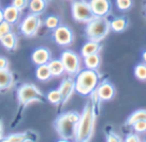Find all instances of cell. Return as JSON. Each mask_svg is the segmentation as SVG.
<instances>
[{
	"label": "cell",
	"instance_id": "6da1fadb",
	"mask_svg": "<svg viewBox=\"0 0 146 142\" xmlns=\"http://www.w3.org/2000/svg\"><path fill=\"white\" fill-rule=\"evenodd\" d=\"M94 124H96L94 104L92 102H88L80 116L75 140L79 142L90 141L94 134Z\"/></svg>",
	"mask_w": 146,
	"mask_h": 142
},
{
	"label": "cell",
	"instance_id": "7a4b0ae2",
	"mask_svg": "<svg viewBox=\"0 0 146 142\" xmlns=\"http://www.w3.org/2000/svg\"><path fill=\"white\" fill-rule=\"evenodd\" d=\"M80 116L81 114L78 112L69 111L57 117L54 125L57 133L63 140H72L76 138Z\"/></svg>",
	"mask_w": 146,
	"mask_h": 142
},
{
	"label": "cell",
	"instance_id": "3957f363",
	"mask_svg": "<svg viewBox=\"0 0 146 142\" xmlns=\"http://www.w3.org/2000/svg\"><path fill=\"white\" fill-rule=\"evenodd\" d=\"M100 79L96 70H82L76 76V92L84 96H90L100 85Z\"/></svg>",
	"mask_w": 146,
	"mask_h": 142
},
{
	"label": "cell",
	"instance_id": "277c9868",
	"mask_svg": "<svg viewBox=\"0 0 146 142\" xmlns=\"http://www.w3.org/2000/svg\"><path fill=\"white\" fill-rule=\"evenodd\" d=\"M110 30H111L110 22L108 21L106 16H104V17H96L90 22H88L85 29V33L88 40L100 42L106 38Z\"/></svg>",
	"mask_w": 146,
	"mask_h": 142
},
{
	"label": "cell",
	"instance_id": "5b68a950",
	"mask_svg": "<svg viewBox=\"0 0 146 142\" xmlns=\"http://www.w3.org/2000/svg\"><path fill=\"white\" fill-rule=\"evenodd\" d=\"M17 98L20 106H26L33 102H42L44 96L36 86L32 84H24L18 88Z\"/></svg>",
	"mask_w": 146,
	"mask_h": 142
},
{
	"label": "cell",
	"instance_id": "8992f818",
	"mask_svg": "<svg viewBox=\"0 0 146 142\" xmlns=\"http://www.w3.org/2000/svg\"><path fill=\"white\" fill-rule=\"evenodd\" d=\"M72 15L78 22L88 23L96 18L90 3L85 0H75L72 2Z\"/></svg>",
	"mask_w": 146,
	"mask_h": 142
},
{
	"label": "cell",
	"instance_id": "52a82bcc",
	"mask_svg": "<svg viewBox=\"0 0 146 142\" xmlns=\"http://www.w3.org/2000/svg\"><path fill=\"white\" fill-rule=\"evenodd\" d=\"M61 60L65 66L66 73L70 76H77L82 71L81 59L78 54L73 51H64L61 55Z\"/></svg>",
	"mask_w": 146,
	"mask_h": 142
},
{
	"label": "cell",
	"instance_id": "ba28073f",
	"mask_svg": "<svg viewBox=\"0 0 146 142\" xmlns=\"http://www.w3.org/2000/svg\"><path fill=\"white\" fill-rule=\"evenodd\" d=\"M41 19L37 14L31 13L27 15L20 25V31L26 37H33L38 33L41 27Z\"/></svg>",
	"mask_w": 146,
	"mask_h": 142
},
{
	"label": "cell",
	"instance_id": "9c48e42d",
	"mask_svg": "<svg viewBox=\"0 0 146 142\" xmlns=\"http://www.w3.org/2000/svg\"><path fill=\"white\" fill-rule=\"evenodd\" d=\"M54 40L59 46L67 47L73 43L74 41V33L68 26L60 25L53 32Z\"/></svg>",
	"mask_w": 146,
	"mask_h": 142
},
{
	"label": "cell",
	"instance_id": "30bf717a",
	"mask_svg": "<svg viewBox=\"0 0 146 142\" xmlns=\"http://www.w3.org/2000/svg\"><path fill=\"white\" fill-rule=\"evenodd\" d=\"M88 3L96 17L106 16L111 9L110 0H90Z\"/></svg>",
	"mask_w": 146,
	"mask_h": 142
},
{
	"label": "cell",
	"instance_id": "8fae6325",
	"mask_svg": "<svg viewBox=\"0 0 146 142\" xmlns=\"http://www.w3.org/2000/svg\"><path fill=\"white\" fill-rule=\"evenodd\" d=\"M96 92L98 94L100 100L102 102H108L111 98H113L114 94H115V88L114 86L108 81H104L100 83L96 90Z\"/></svg>",
	"mask_w": 146,
	"mask_h": 142
},
{
	"label": "cell",
	"instance_id": "7c38bea8",
	"mask_svg": "<svg viewBox=\"0 0 146 142\" xmlns=\"http://www.w3.org/2000/svg\"><path fill=\"white\" fill-rule=\"evenodd\" d=\"M32 61L36 66H41L48 64L52 60V55L51 52L47 48H38L32 53Z\"/></svg>",
	"mask_w": 146,
	"mask_h": 142
},
{
	"label": "cell",
	"instance_id": "4fadbf2b",
	"mask_svg": "<svg viewBox=\"0 0 146 142\" xmlns=\"http://www.w3.org/2000/svg\"><path fill=\"white\" fill-rule=\"evenodd\" d=\"M59 90L63 96V102L66 104L73 96L74 92H76V83L72 79H65L59 86Z\"/></svg>",
	"mask_w": 146,
	"mask_h": 142
},
{
	"label": "cell",
	"instance_id": "5bb4252c",
	"mask_svg": "<svg viewBox=\"0 0 146 142\" xmlns=\"http://www.w3.org/2000/svg\"><path fill=\"white\" fill-rule=\"evenodd\" d=\"M3 15H4V20L9 23H11L12 25L18 23V21L20 20L21 17V10H19L18 8H16L15 6L10 5L7 6L5 9H3Z\"/></svg>",
	"mask_w": 146,
	"mask_h": 142
},
{
	"label": "cell",
	"instance_id": "9a60e30c",
	"mask_svg": "<svg viewBox=\"0 0 146 142\" xmlns=\"http://www.w3.org/2000/svg\"><path fill=\"white\" fill-rule=\"evenodd\" d=\"M102 50V45L98 41H92L88 40L87 43L84 44L81 50V55L83 58L90 56V55L98 54L100 51Z\"/></svg>",
	"mask_w": 146,
	"mask_h": 142
},
{
	"label": "cell",
	"instance_id": "2e32d148",
	"mask_svg": "<svg viewBox=\"0 0 146 142\" xmlns=\"http://www.w3.org/2000/svg\"><path fill=\"white\" fill-rule=\"evenodd\" d=\"M14 84V77L8 69L0 70V90L10 88Z\"/></svg>",
	"mask_w": 146,
	"mask_h": 142
},
{
	"label": "cell",
	"instance_id": "e0dca14e",
	"mask_svg": "<svg viewBox=\"0 0 146 142\" xmlns=\"http://www.w3.org/2000/svg\"><path fill=\"white\" fill-rule=\"evenodd\" d=\"M0 44L8 51H13L17 47V37L14 33L10 32L0 39Z\"/></svg>",
	"mask_w": 146,
	"mask_h": 142
},
{
	"label": "cell",
	"instance_id": "ac0fdd59",
	"mask_svg": "<svg viewBox=\"0 0 146 142\" xmlns=\"http://www.w3.org/2000/svg\"><path fill=\"white\" fill-rule=\"evenodd\" d=\"M48 65L53 77H61L62 75H64V73H66L65 66H64L61 59L51 60L48 63Z\"/></svg>",
	"mask_w": 146,
	"mask_h": 142
},
{
	"label": "cell",
	"instance_id": "d6986e66",
	"mask_svg": "<svg viewBox=\"0 0 146 142\" xmlns=\"http://www.w3.org/2000/svg\"><path fill=\"white\" fill-rule=\"evenodd\" d=\"M35 138L32 133L24 132V133H15V134H10L8 136L4 137V142H26V141H33Z\"/></svg>",
	"mask_w": 146,
	"mask_h": 142
},
{
	"label": "cell",
	"instance_id": "ffe728a7",
	"mask_svg": "<svg viewBox=\"0 0 146 142\" xmlns=\"http://www.w3.org/2000/svg\"><path fill=\"white\" fill-rule=\"evenodd\" d=\"M128 26V20L126 17H117L110 21V29L113 32L120 33L123 32Z\"/></svg>",
	"mask_w": 146,
	"mask_h": 142
},
{
	"label": "cell",
	"instance_id": "44dd1931",
	"mask_svg": "<svg viewBox=\"0 0 146 142\" xmlns=\"http://www.w3.org/2000/svg\"><path fill=\"white\" fill-rule=\"evenodd\" d=\"M52 73H51V70L49 68L48 64H45V65L38 66L36 70V78L41 82H47L52 78Z\"/></svg>",
	"mask_w": 146,
	"mask_h": 142
},
{
	"label": "cell",
	"instance_id": "7402d4cb",
	"mask_svg": "<svg viewBox=\"0 0 146 142\" xmlns=\"http://www.w3.org/2000/svg\"><path fill=\"white\" fill-rule=\"evenodd\" d=\"M100 54H94L90 55L84 58V65H85L86 69L90 70H96L100 65Z\"/></svg>",
	"mask_w": 146,
	"mask_h": 142
},
{
	"label": "cell",
	"instance_id": "603a6c76",
	"mask_svg": "<svg viewBox=\"0 0 146 142\" xmlns=\"http://www.w3.org/2000/svg\"><path fill=\"white\" fill-rule=\"evenodd\" d=\"M47 6V0H30L29 2V9L31 13L41 14L45 10Z\"/></svg>",
	"mask_w": 146,
	"mask_h": 142
},
{
	"label": "cell",
	"instance_id": "cb8c5ba5",
	"mask_svg": "<svg viewBox=\"0 0 146 142\" xmlns=\"http://www.w3.org/2000/svg\"><path fill=\"white\" fill-rule=\"evenodd\" d=\"M139 120H146V109H139L134 111L128 117L126 121V125L132 126L135 122Z\"/></svg>",
	"mask_w": 146,
	"mask_h": 142
},
{
	"label": "cell",
	"instance_id": "d4e9b609",
	"mask_svg": "<svg viewBox=\"0 0 146 142\" xmlns=\"http://www.w3.org/2000/svg\"><path fill=\"white\" fill-rule=\"evenodd\" d=\"M47 100H49L50 104H55V106H58L61 102H63V96H62V94L59 88L49 92L48 94H47Z\"/></svg>",
	"mask_w": 146,
	"mask_h": 142
},
{
	"label": "cell",
	"instance_id": "484cf974",
	"mask_svg": "<svg viewBox=\"0 0 146 142\" xmlns=\"http://www.w3.org/2000/svg\"><path fill=\"white\" fill-rule=\"evenodd\" d=\"M134 76L138 81L146 82V64L141 63L135 66Z\"/></svg>",
	"mask_w": 146,
	"mask_h": 142
},
{
	"label": "cell",
	"instance_id": "4316f807",
	"mask_svg": "<svg viewBox=\"0 0 146 142\" xmlns=\"http://www.w3.org/2000/svg\"><path fill=\"white\" fill-rule=\"evenodd\" d=\"M45 25L48 29L51 30H55L57 27L60 26V18L58 16L55 15H50L46 18V21H45Z\"/></svg>",
	"mask_w": 146,
	"mask_h": 142
},
{
	"label": "cell",
	"instance_id": "83f0119b",
	"mask_svg": "<svg viewBox=\"0 0 146 142\" xmlns=\"http://www.w3.org/2000/svg\"><path fill=\"white\" fill-rule=\"evenodd\" d=\"M115 4L120 11H127L132 7L133 1L132 0H115Z\"/></svg>",
	"mask_w": 146,
	"mask_h": 142
},
{
	"label": "cell",
	"instance_id": "f1b7e54d",
	"mask_svg": "<svg viewBox=\"0 0 146 142\" xmlns=\"http://www.w3.org/2000/svg\"><path fill=\"white\" fill-rule=\"evenodd\" d=\"M10 32H12V24L5 20L2 21L0 23V39Z\"/></svg>",
	"mask_w": 146,
	"mask_h": 142
},
{
	"label": "cell",
	"instance_id": "f546056e",
	"mask_svg": "<svg viewBox=\"0 0 146 142\" xmlns=\"http://www.w3.org/2000/svg\"><path fill=\"white\" fill-rule=\"evenodd\" d=\"M133 130L135 131V133H139V134H142V133H146V120H139L137 122H135L132 125Z\"/></svg>",
	"mask_w": 146,
	"mask_h": 142
},
{
	"label": "cell",
	"instance_id": "4dcf8cb0",
	"mask_svg": "<svg viewBox=\"0 0 146 142\" xmlns=\"http://www.w3.org/2000/svg\"><path fill=\"white\" fill-rule=\"evenodd\" d=\"M29 0H12V5L22 11L27 6H29Z\"/></svg>",
	"mask_w": 146,
	"mask_h": 142
},
{
	"label": "cell",
	"instance_id": "1f68e13d",
	"mask_svg": "<svg viewBox=\"0 0 146 142\" xmlns=\"http://www.w3.org/2000/svg\"><path fill=\"white\" fill-rule=\"evenodd\" d=\"M106 140L108 142H120L121 138L114 132H110V134H108Z\"/></svg>",
	"mask_w": 146,
	"mask_h": 142
},
{
	"label": "cell",
	"instance_id": "d6a6232c",
	"mask_svg": "<svg viewBox=\"0 0 146 142\" xmlns=\"http://www.w3.org/2000/svg\"><path fill=\"white\" fill-rule=\"evenodd\" d=\"M125 141L126 142H139L140 141V137H139V135L135 134V133H130V134H128L126 136V138H125Z\"/></svg>",
	"mask_w": 146,
	"mask_h": 142
},
{
	"label": "cell",
	"instance_id": "836d02e7",
	"mask_svg": "<svg viewBox=\"0 0 146 142\" xmlns=\"http://www.w3.org/2000/svg\"><path fill=\"white\" fill-rule=\"evenodd\" d=\"M8 60L4 57H0V70H3V69H8Z\"/></svg>",
	"mask_w": 146,
	"mask_h": 142
},
{
	"label": "cell",
	"instance_id": "e575fe53",
	"mask_svg": "<svg viewBox=\"0 0 146 142\" xmlns=\"http://www.w3.org/2000/svg\"><path fill=\"white\" fill-rule=\"evenodd\" d=\"M3 124H2V120L0 119V141L3 140Z\"/></svg>",
	"mask_w": 146,
	"mask_h": 142
},
{
	"label": "cell",
	"instance_id": "d590c367",
	"mask_svg": "<svg viewBox=\"0 0 146 142\" xmlns=\"http://www.w3.org/2000/svg\"><path fill=\"white\" fill-rule=\"evenodd\" d=\"M2 21H4V15H3V10L0 9V23Z\"/></svg>",
	"mask_w": 146,
	"mask_h": 142
},
{
	"label": "cell",
	"instance_id": "8d00e7d4",
	"mask_svg": "<svg viewBox=\"0 0 146 142\" xmlns=\"http://www.w3.org/2000/svg\"><path fill=\"white\" fill-rule=\"evenodd\" d=\"M142 60H143V62L146 64V50L142 53Z\"/></svg>",
	"mask_w": 146,
	"mask_h": 142
},
{
	"label": "cell",
	"instance_id": "74e56055",
	"mask_svg": "<svg viewBox=\"0 0 146 142\" xmlns=\"http://www.w3.org/2000/svg\"><path fill=\"white\" fill-rule=\"evenodd\" d=\"M47 1H48V0H47Z\"/></svg>",
	"mask_w": 146,
	"mask_h": 142
}]
</instances>
